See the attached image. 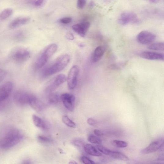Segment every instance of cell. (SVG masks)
<instances>
[{"mask_svg":"<svg viewBox=\"0 0 164 164\" xmlns=\"http://www.w3.org/2000/svg\"><path fill=\"white\" fill-rule=\"evenodd\" d=\"M23 136L18 129L11 128L6 132L0 141V147L9 149L17 145L23 139Z\"/></svg>","mask_w":164,"mask_h":164,"instance_id":"obj_1","label":"cell"},{"mask_svg":"<svg viewBox=\"0 0 164 164\" xmlns=\"http://www.w3.org/2000/svg\"><path fill=\"white\" fill-rule=\"evenodd\" d=\"M70 60V56L68 55L60 56L57 59L54 64L43 70V76L46 77L58 73L67 66Z\"/></svg>","mask_w":164,"mask_h":164,"instance_id":"obj_2","label":"cell"},{"mask_svg":"<svg viewBox=\"0 0 164 164\" xmlns=\"http://www.w3.org/2000/svg\"><path fill=\"white\" fill-rule=\"evenodd\" d=\"M57 49V46L55 44L49 45L37 59L35 64L36 68L40 69L44 66L49 58L56 53Z\"/></svg>","mask_w":164,"mask_h":164,"instance_id":"obj_3","label":"cell"},{"mask_svg":"<svg viewBox=\"0 0 164 164\" xmlns=\"http://www.w3.org/2000/svg\"><path fill=\"white\" fill-rule=\"evenodd\" d=\"M35 97L23 91H18L14 94L13 100L16 104L23 106L30 104Z\"/></svg>","mask_w":164,"mask_h":164,"instance_id":"obj_4","label":"cell"},{"mask_svg":"<svg viewBox=\"0 0 164 164\" xmlns=\"http://www.w3.org/2000/svg\"><path fill=\"white\" fill-rule=\"evenodd\" d=\"M30 56V52L23 48L16 49L13 51L11 55L13 60L18 63H22L27 61Z\"/></svg>","mask_w":164,"mask_h":164,"instance_id":"obj_5","label":"cell"},{"mask_svg":"<svg viewBox=\"0 0 164 164\" xmlns=\"http://www.w3.org/2000/svg\"><path fill=\"white\" fill-rule=\"evenodd\" d=\"M79 71V67L77 65H74L71 69L67 78L68 86L69 89H73L76 87Z\"/></svg>","mask_w":164,"mask_h":164,"instance_id":"obj_6","label":"cell"},{"mask_svg":"<svg viewBox=\"0 0 164 164\" xmlns=\"http://www.w3.org/2000/svg\"><path fill=\"white\" fill-rule=\"evenodd\" d=\"M139 22V19L137 15L130 11L122 13L118 20V23L122 25H126L129 23L136 24Z\"/></svg>","mask_w":164,"mask_h":164,"instance_id":"obj_7","label":"cell"},{"mask_svg":"<svg viewBox=\"0 0 164 164\" xmlns=\"http://www.w3.org/2000/svg\"><path fill=\"white\" fill-rule=\"evenodd\" d=\"M13 85L12 82H6L0 86V105L4 104L12 92Z\"/></svg>","mask_w":164,"mask_h":164,"instance_id":"obj_8","label":"cell"},{"mask_svg":"<svg viewBox=\"0 0 164 164\" xmlns=\"http://www.w3.org/2000/svg\"><path fill=\"white\" fill-rule=\"evenodd\" d=\"M156 38L155 35L149 31H143L137 36L138 42L143 45H148L153 42Z\"/></svg>","mask_w":164,"mask_h":164,"instance_id":"obj_9","label":"cell"},{"mask_svg":"<svg viewBox=\"0 0 164 164\" xmlns=\"http://www.w3.org/2000/svg\"><path fill=\"white\" fill-rule=\"evenodd\" d=\"M67 80L66 76L61 74L56 76L49 84L46 89L47 93H50L56 90Z\"/></svg>","mask_w":164,"mask_h":164,"instance_id":"obj_10","label":"cell"},{"mask_svg":"<svg viewBox=\"0 0 164 164\" xmlns=\"http://www.w3.org/2000/svg\"><path fill=\"white\" fill-rule=\"evenodd\" d=\"M61 97L65 108L70 111H74L75 100V96L72 94L65 93L62 94Z\"/></svg>","mask_w":164,"mask_h":164,"instance_id":"obj_11","label":"cell"},{"mask_svg":"<svg viewBox=\"0 0 164 164\" xmlns=\"http://www.w3.org/2000/svg\"><path fill=\"white\" fill-rule=\"evenodd\" d=\"M163 139L161 138L153 142L148 147L142 150L140 153L142 155H146L154 152L163 146Z\"/></svg>","mask_w":164,"mask_h":164,"instance_id":"obj_12","label":"cell"},{"mask_svg":"<svg viewBox=\"0 0 164 164\" xmlns=\"http://www.w3.org/2000/svg\"><path fill=\"white\" fill-rule=\"evenodd\" d=\"M90 27V24L88 22H82L73 25L72 28L82 37L86 35Z\"/></svg>","mask_w":164,"mask_h":164,"instance_id":"obj_13","label":"cell"},{"mask_svg":"<svg viewBox=\"0 0 164 164\" xmlns=\"http://www.w3.org/2000/svg\"><path fill=\"white\" fill-rule=\"evenodd\" d=\"M140 56L142 58L149 60H163V55L157 52L151 51H144L140 53Z\"/></svg>","mask_w":164,"mask_h":164,"instance_id":"obj_14","label":"cell"},{"mask_svg":"<svg viewBox=\"0 0 164 164\" xmlns=\"http://www.w3.org/2000/svg\"><path fill=\"white\" fill-rule=\"evenodd\" d=\"M30 20V18L28 17H21L16 18L10 23L9 27L11 29H16L27 24Z\"/></svg>","mask_w":164,"mask_h":164,"instance_id":"obj_15","label":"cell"},{"mask_svg":"<svg viewBox=\"0 0 164 164\" xmlns=\"http://www.w3.org/2000/svg\"><path fill=\"white\" fill-rule=\"evenodd\" d=\"M84 150L87 154L92 156H100L101 153L94 147L90 144H87L84 146Z\"/></svg>","mask_w":164,"mask_h":164,"instance_id":"obj_16","label":"cell"},{"mask_svg":"<svg viewBox=\"0 0 164 164\" xmlns=\"http://www.w3.org/2000/svg\"><path fill=\"white\" fill-rule=\"evenodd\" d=\"M32 117L33 121L35 126L44 130L48 129L49 128L48 124L41 118L35 115H33Z\"/></svg>","mask_w":164,"mask_h":164,"instance_id":"obj_17","label":"cell"},{"mask_svg":"<svg viewBox=\"0 0 164 164\" xmlns=\"http://www.w3.org/2000/svg\"><path fill=\"white\" fill-rule=\"evenodd\" d=\"M104 48L102 46H98L95 49L93 57V61L94 63L99 61L103 56L105 52Z\"/></svg>","mask_w":164,"mask_h":164,"instance_id":"obj_18","label":"cell"},{"mask_svg":"<svg viewBox=\"0 0 164 164\" xmlns=\"http://www.w3.org/2000/svg\"><path fill=\"white\" fill-rule=\"evenodd\" d=\"M109 155L113 159L124 161H127L129 159L126 155L117 151L111 150Z\"/></svg>","mask_w":164,"mask_h":164,"instance_id":"obj_19","label":"cell"},{"mask_svg":"<svg viewBox=\"0 0 164 164\" xmlns=\"http://www.w3.org/2000/svg\"><path fill=\"white\" fill-rule=\"evenodd\" d=\"M29 104L32 108L37 111H41L43 108V104L35 97L31 101Z\"/></svg>","mask_w":164,"mask_h":164,"instance_id":"obj_20","label":"cell"},{"mask_svg":"<svg viewBox=\"0 0 164 164\" xmlns=\"http://www.w3.org/2000/svg\"><path fill=\"white\" fill-rule=\"evenodd\" d=\"M13 10L8 8L3 10L0 14V20L2 21H4L9 18L12 15Z\"/></svg>","mask_w":164,"mask_h":164,"instance_id":"obj_21","label":"cell"},{"mask_svg":"<svg viewBox=\"0 0 164 164\" xmlns=\"http://www.w3.org/2000/svg\"><path fill=\"white\" fill-rule=\"evenodd\" d=\"M164 45L163 42H157L150 45L148 47V48L154 50L163 51Z\"/></svg>","mask_w":164,"mask_h":164,"instance_id":"obj_22","label":"cell"},{"mask_svg":"<svg viewBox=\"0 0 164 164\" xmlns=\"http://www.w3.org/2000/svg\"><path fill=\"white\" fill-rule=\"evenodd\" d=\"M63 122L66 125L70 127L75 128L76 124L75 122L71 121L67 115H64L62 118Z\"/></svg>","mask_w":164,"mask_h":164,"instance_id":"obj_23","label":"cell"},{"mask_svg":"<svg viewBox=\"0 0 164 164\" xmlns=\"http://www.w3.org/2000/svg\"><path fill=\"white\" fill-rule=\"evenodd\" d=\"M111 144L114 146L118 148H124L127 147L128 144L125 141L118 140H114Z\"/></svg>","mask_w":164,"mask_h":164,"instance_id":"obj_24","label":"cell"},{"mask_svg":"<svg viewBox=\"0 0 164 164\" xmlns=\"http://www.w3.org/2000/svg\"><path fill=\"white\" fill-rule=\"evenodd\" d=\"M88 141L91 143L100 144L102 143L101 139L97 136L90 134L88 137Z\"/></svg>","mask_w":164,"mask_h":164,"instance_id":"obj_25","label":"cell"},{"mask_svg":"<svg viewBox=\"0 0 164 164\" xmlns=\"http://www.w3.org/2000/svg\"><path fill=\"white\" fill-rule=\"evenodd\" d=\"M59 101L58 96L56 94H52L49 96V103L52 104H57Z\"/></svg>","mask_w":164,"mask_h":164,"instance_id":"obj_26","label":"cell"},{"mask_svg":"<svg viewBox=\"0 0 164 164\" xmlns=\"http://www.w3.org/2000/svg\"><path fill=\"white\" fill-rule=\"evenodd\" d=\"M96 147L99 151L106 155H109L111 151L109 149L99 144L97 145Z\"/></svg>","mask_w":164,"mask_h":164,"instance_id":"obj_27","label":"cell"},{"mask_svg":"<svg viewBox=\"0 0 164 164\" xmlns=\"http://www.w3.org/2000/svg\"><path fill=\"white\" fill-rule=\"evenodd\" d=\"M38 139L39 141L43 143H50L52 141L49 138L43 136H38Z\"/></svg>","mask_w":164,"mask_h":164,"instance_id":"obj_28","label":"cell"},{"mask_svg":"<svg viewBox=\"0 0 164 164\" xmlns=\"http://www.w3.org/2000/svg\"><path fill=\"white\" fill-rule=\"evenodd\" d=\"M72 21V19L70 17H65L59 20V22L65 24H68Z\"/></svg>","mask_w":164,"mask_h":164,"instance_id":"obj_29","label":"cell"},{"mask_svg":"<svg viewBox=\"0 0 164 164\" xmlns=\"http://www.w3.org/2000/svg\"><path fill=\"white\" fill-rule=\"evenodd\" d=\"M86 3V0H78L77 6L78 9H82L84 8Z\"/></svg>","mask_w":164,"mask_h":164,"instance_id":"obj_30","label":"cell"},{"mask_svg":"<svg viewBox=\"0 0 164 164\" xmlns=\"http://www.w3.org/2000/svg\"><path fill=\"white\" fill-rule=\"evenodd\" d=\"M81 160L84 164H93L95 163L94 161L85 156L82 157L81 158Z\"/></svg>","mask_w":164,"mask_h":164,"instance_id":"obj_31","label":"cell"},{"mask_svg":"<svg viewBox=\"0 0 164 164\" xmlns=\"http://www.w3.org/2000/svg\"><path fill=\"white\" fill-rule=\"evenodd\" d=\"M6 75H7V73L5 70L0 69V83L4 80Z\"/></svg>","mask_w":164,"mask_h":164,"instance_id":"obj_32","label":"cell"},{"mask_svg":"<svg viewBox=\"0 0 164 164\" xmlns=\"http://www.w3.org/2000/svg\"><path fill=\"white\" fill-rule=\"evenodd\" d=\"M88 123L91 126L95 125L97 123V120L91 118H89L88 119L87 121Z\"/></svg>","mask_w":164,"mask_h":164,"instance_id":"obj_33","label":"cell"},{"mask_svg":"<svg viewBox=\"0 0 164 164\" xmlns=\"http://www.w3.org/2000/svg\"><path fill=\"white\" fill-rule=\"evenodd\" d=\"M74 144L76 146L78 147H82L83 145V143L82 141L78 140L74 141Z\"/></svg>","mask_w":164,"mask_h":164,"instance_id":"obj_34","label":"cell"},{"mask_svg":"<svg viewBox=\"0 0 164 164\" xmlns=\"http://www.w3.org/2000/svg\"><path fill=\"white\" fill-rule=\"evenodd\" d=\"M45 1V0H37L35 2V5L37 7H39L43 4Z\"/></svg>","mask_w":164,"mask_h":164,"instance_id":"obj_35","label":"cell"},{"mask_svg":"<svg viewBox=\"0 0 164 164\" xmlns=\"http://www.w3.org/2000/svg\"><path fill=\"white\" fill-rule=\"evenodd\" d=\"M94 133L97 136H101L104 134L102 131L99 129H95L94 131Z\"/></svg>","mask_w":164,"mask_h":164,"instance_id":"obj_36","label":"cell"},{"mask_svg":"<svg viewBox=\"0 0 164 164\" xmlns=\"http://www.w3.org/2000/svg\"><path fill=\"white\" fill-rule=\"evenodd\" d=\"M66 37L69 40H73L74 38V36L73 34L70 32H68L66 35Z\"/></svg>","mask_w":164,"mask_h":164,"instance_id":"obj_37","label":"cell"},{"mask_svg":"<svg viewBox=\"0 0 164 164\" xmlns=\"http://www.w3.org/2000/svg\"><path fill=\"white\" fill-rule=\"evenodd\" d=\"M94 5L95 3L93 1H91L89 2L88 5V7L89 9H92L94 7Z\"/></svg>","mask_w":164,"mask_h":164,"instance_id":"obj_38","label":"cell"},{"mask_svg":"<svg viewBox=\"0 0 164 164\" xmlns=\"http://www.w3.org/2000/svg\"><path fill=\"white\" fill-rule=\"evenodd\" d=\"M146 1H148L151 3L156 4L159 3L160 0H146Z\"/></svg>","mask_w":164,"mask_h":164,"instance_id":"obj_39","label":"cell"},{"mask_svg":"<svg viewBox=\"0 0 164 164\" xmlns=\"http://www.w3.org/2000/svg\"><path fill=\"white\" fill-rule=\"evenodd\" d=\"M23 163L24 164H30L31 163L30 161L28 160H26L23 162Z\"/></svg>","mask_w":164,"mask_h":164,"instance_id":"obj_40","label":"cell"},{"mask_svg":"<svg viewBox=\"0 0 164 164\" xmlns=\"http://www.w3.org/2000/svg\"><path fill=\"white\" fill-rule=\"evenodd\" d=\"M70 164H77V163L75 161L73 160H72L70 161L69 162Z\"/></svg>","mask_w":164,"mask_h":164,"instance_id":"obj_41","label":"cell"},{"mask_svg":"<svg viewBox=\"0 0 164 164\" xmlns=\"http://www.w3.org/2000/svg\"><path fill=\"white\" fill-rule=\"evenodd\" d=\"M4 106V104L0 105V110L2 109L3 108Z\"/></svg>","mask_w":164,"mask_h":164,"instance_id":"obj_42","label":"cell"},{"mask_svg":"<svg viewBox=\"0 0 164 164\" xmlns=\"http://www.w3.org/2000/svg\"><path fill=\"white\" fill-rule=\"evenodd\" d=\"M103 1L105 2H109L112 1V0H103Z\"/></svg>","mask_w":164,"mask_h":164,"instance_id":"obj_43","label":"cell"}]
</instances>
